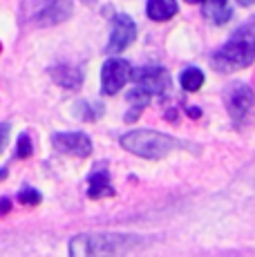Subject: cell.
Here are the masks:
<instances>
[{
  "instance_id": "obj_14",
  "label": "cell",
  "mask_w": 255,
  "mask_h": 257,
  "mask_svg": "<svg viewBox=\"0 0 255 257\" xmlns=\"http://www.w3.org/2000/svg\"><path fill=\"white\" fill-rule=\"evenodd\" d=\"M179 83H181V87H184L186 92L202 90V85H204V72L199 70V67H188V70L181 72Z\"/></svg>"
},
{
  "instance_id": "obj_7",
  "label": "cell",
  "mask_w": 255,
  "mask_h": 257,
  "mask_svg": "<svg viewBox=\"0 0 255 257\" xmlns=\"http://www.w3.org/2000/svg\"><path fill=\"white\" fill-rule=\"evenodd\" d=\"M137 36V25L130 16L125 14H116L112 21V34H110V43H107V54H119L135 41Z\"/></svg>"
},
{
  "instance_id": "obj_1",
  "label": "cell",
  "mask_w": 255,
  "mask_h": 257,
  "mask_svg": "<svg viewBox=\"0 0 255 257\" xmlns=\"http://www.w3.org/2000/svg\"><path fill=\"white\" fill-rule=\"evenodd\" d=\"M146 241L132 235H76L70 241V255L81 257V255H123L130 250L144 248Z\"/></svg>"
},
{
  "instance_id": "obj_11",
  "label": "cell",
  "mask_w": 255,
  "mask_h": 257,
  "mask_svg": "<svg viewBox=\"0 0 255 257\" xmlns=\"http://www.w3.org/2000/svg\"><path fill=\"white\" fill-rule=\"evenodd\" d=\"M50 74H52V81L56 83V85L65 87V90H76V87H81V83H83V74L78 72L76 67H70V65L52 67Z\"/></svg>"
},
{
  "instance_id": "obj_6",
  "label": "cell",
  "mask_w": 255,
  "mask_h": 257,
  "mask_svg": "<svg viewBox=\"0 0 255 257\" xmlns=\"http://www.w3.org/2000/svg\"><path fill=\"white\" fill-rule=\"evenodd\" d=\"M132 76V65L123 58H107L101 70V92L105 96L121 92Z\"/></svg>"
},
{
  "instance_id": "obj_20",
  "label": "cell",
  "mask_w": 255,
  "mask_h": 257,
  "mask_svg": "<svg viewBox=\"0 0 255 257\" xmlns=\"http://www.w3.org/2000/svg\"><path fill=\"white\" fill-rule=\"evenodd\" d=\"M188 5H199V3H204V0H186Z\"/></svg>"
},
{
  "instance_id": "obj_9",
  "label": "cell",
  "mask_w": 255,
  "mask_h": 257,
  "mask_svg": "<svg viewBox=\"0 0 255 257\" xmlns=\"http://www.w3.org/2000/svg\"><path fill=\"white\" fill-rule=\"evenodd\" d=\"M72 16V0H45L43 9L36 14L38 25H58Z\"/></svg>"
},
{
  "instance_id": "obj_4",
  "label": "cell",
  "mask_w": 255,
  "mask_h": 257,
  "mask_svg": "<svg viewBox=\"0 0 255 257\" xmlns=\"http://www.w3.org/2000/svg\"><path fill=\"white\" fill-rule=\"evenodd\" d=\"M132 81L135 87L144 90L148 96H164L170 92L173 83H170V74L164 67L148 65V67H139V70H132Z\"/></svg>"
},
{
  "instance_id": "obj_13",
  "label": "cell",
  "mask_w": 255,
  "mask_h": 257,
  "mask_svg": "<svg viewBox=\"0 0 255 257\" xmlns=\"http://www.w3.org/2000/svg\"><path fill=\"white\" fill-rule=\"evenodd\" d=\"M204 16L213 25H224L233 16L228 0H204Z\"/></svg>"
},
{
  "instance_id": "obj_12",
  "label": "cell",
  "mask_w": 255,
  "mask_h": 257,
  "mask_svg": "<svg viewBox=\"0 0 255 257\" xmlns=\"http://www.w3.org/2000/svg\"><path fill=\"white\" fill-rule=\"evenodd\" d=\"M177 14V0H148L146 16L155 23H164Z\"/></svg>"
},
{
  "instance_id": "obj_22",
  "label": "cell",
  "mask_w": 255,
  "mask_h": 257,
  "mask_svg": "<svg viewBox=\"0 0 255 257\" xmlns=\"http://www.w3.org/2000/svg\"><path fill=\"white\" fill-rule=\"evenodd\" d=\"M5 177H7V170L3 168V170H0V179H5Z\"/></svg>"
},
{
  "instance_id": "obj_18",
  "label": "cell",
  "mask_w": 255,
  "mask_h": 257,
  "mask_svg": "<svg viewBox=\"0 0 255 257\" xmlns=\"http://www.w3.org/2000/svg\"><path fill=\"white\" fill-rule=\"evenodd\" d=\"M7 137H9V125L7 123H0V152H3L5 143H7Z\"/></svg>"
},
{
  "instance_id": "obj_15",
  "label": "cell",
  "mask_w": 255,
  "mask_h": 257,
  "mask_svg": "<svg viewBox=\"0 0 255 257\" xmlns=\"http://www.w3.org/2000/svg\"><path fill=\"white\" fill-rule=\"evenodd\" d=\"M78 110H81L78 116L85 118V121H96V118H101V114H103V107L99 103H81Z\"/></svg>"
},
{
  "instance_id": "obj_3",
  "label": "cell",
  "mask_w": 255,
  "mask_h": 257,
  "mask_svg": "<svg viewBox=\"0 0 255 257\" xmlns=\"http://www.w3.org/2000/svg\"><path fill=\"white\" fill-rule=\"evenodd\" d=\"M184 143L177 141L175 137L164 135L157 130H130L121 137V148H125L128 152L144 159H164L168 157L173 150L181 148Z\"/></svg>"
},
{
  "instance_id": "obj_5",
  "label": "cell",
  "mask_w": 255,
  "mask_h": 257,
  "mask_svg": "<svg viewBox=\"0 0 255 257\" xmlns=\"http://www.w3.org/2000/svg\"><path fill=\"white\" fill-rule=\"evenodd\" d=\"M226 107H228V114L233 118L235 125L246 121V116L251 114L253 105H255V92L246 83H233V85L226 90Z\"/></svg>"
},
{
  "instance_id": "obj_16",
  "label": "cell",
  "mask_w": 255,
  "mask_h": 257,
  "mask_svg": "<svg viewBox=\"0 0 255 257\" xmlns=\"http://www.w3.org/2000/svg\"><path fill=\"white\" fill-rule=\"evenodd\" d=\"M32 152H34V146H32L29 135H21L18 137V146H16V157L18 159H27V157H32Z\"/></svg>"
},
{
  "instance_id": "obj_17",
  "label": "cell",
  "mask_w": 255,
  "mask_h": 257,
  "mask_svg": "<svg viewBox=\"0 0 255 257\" xmlns=\"http://www.w3.org/2000/svg\"><path fill=\"white\" fill-rule=\"evenodd\" d=\"M41 192L38 190H34V188H23L21 192H18V201L21 204H29V206H36V204H41Z\"/></svg>"
},
{
  "instance_id": "obj_19",
  "label": "cell",
  "mask_w": 255,
  "mask_h": 257,
  "mask_svg": "<svg viewBox=\"0 0 255 257\" xmlns=\"http://www.w3.org/2000/svg\"><path fill=\"white\" fill-rule=\"evenodd\" d=\"M9 208H12V201H9V199H0V215H7Z\"/></svg>"
},
{
  "instance_id": "obj_8",
  "label": "cell",
  "mask_w": 255,
  "mask_h": 257,
  "mask_svg": "<svg viewBox=\"0 0 255 257\" xmlns=\"http://www.w3.org/2000/svg\"><path fill=\"white\" fill-rule=\"evenodd\" d=\"M52 146L63 155L78 157V159H83L92 152L90 137L83 135V132H58V135L52 137Z\"/></svg>"
},
{
  "instance_id": "obj_10",
  "label": "cell",
  "mask_w": 255,
  "mask_h": 257,
  "mask_svg": "<svg viewBox=\"0 0 255 257\" xmlns=\"http://www.w3.org/2000/svg\"><path fill=\"white\" fill-rule=\"evenodd\" d=\"M116 190L112 188L107 170H96L87 179V197L90 199H103V197H114Z\"/></svg>"
},
{
  "instance_id": "obj_21",
  "label": "cell",
  "mask_w": 255,
  "mask_h": 257,
  "mask_svg": "<svg viewBox=\"0 0 255 257\" xmlns=\"http://www.w3.org/2000/svg\"><path fill=\"white\" fill-rule=\"evenodd\" d=\"M239 3H242V5H246V7H248V5H253L255 0H239Z\"/></svg>"
},
{
  "instance_id": "obj_23",
  "label": "cell",
  "mask_w": 255,
  "mask_h": 257,
  "mask_svg": "<svg viewBox=\"0 0 255 257\" xmlns=\"http://www.w3.org/2000/svg\"><path fill=\"white\" fill-rule=\"evenodd\" d=\"M81 3H83V5H94L96 0H81Z\"/></svg>"
},
{
  "instance_id": "obj_2",
  "label": "cell",
  "mask_w": 255,
  "mask_h": 257,
  "mask_svg": "<svg viewBox=\"0 0 255 257\" xmlns=\"http://www.w3.org/2000/svg\"><path fill=\"white\" fill-rule=\"evenodd\" d=\"M255 58V34L251 29H239L228 38V43L222 49L210 56V65L217 72H235L248 67Z\"/></svg>"
}]
</instances>
